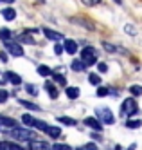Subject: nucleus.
I'll return each instance as SVG.
<instances>
[{
	"label": "nucleus",
	"instance_id": "nucleus-1",
	"mask_svg": "<svg viewBox=\"0 0 142 150\" xmlns=\"http://www.w3.org/2000/svg\"><path fill=\"white\" fill-rule=\"evenodd\" d=\"M11 137L15 139H20V141H25V139H34V132L29 130V128H18V127H13L9 130Z\"/></svg>",
	"mask_w": 142,
	"mask_h": 150
},
{
	"label": "nucleus",
	"instance_id": "nucleus-2",
	"mask_svg": "<svg viewBox=\"0 0 142 150\" xmlns=\"http://www.w3.org/2000/svg\"><path fill=\"white\" fill-rule=\"evenodd\" d=\"M81 62L85 65H94L97 62V51L94 47H85L83 52H81Z\"/></svg>",
	"mask_w": 142,
	"mask_h": 150
},
{
	"label": "nucleus",
	"instance_id": "nucleus-3",
	"mask_svg": "<svg viewBox=\"0 0 142 150\" xmlns=\"http://www.w3.org/2000/svg\"><path fill=\"white\" fill-rule=\"evenodd\" d=\"M95 116H97V120H101V121L106 123V125H113V121H115V117H113L112 110H110V109H106V107H101V109H97V110H95Z\"/></svg>",
	"mask_w": 142,
	"mask_h": 150
},
{
	"label": "nucleus",
	"instance_id": "nucleus-4",
	"mask_svg": "<svg viewBox=\"0 0 142 150\" xmlns=\"http://www.w3.org/2000/svg\"><path fill=\"white\" fill-rule=\"evenodd\" d=\"M137 112H139V107H137L135 100H133V98H128V100L122 103V114H124V116H135Z\"/></svg>",
	"mask_w": 142,
	"mask_h": 150
},
{
	"label": "nucleus",
	"instance_id": "nucleus-5",
	"mask_svg": "<svg viewBox=\"0 0 142 150\" xmlns=\"http://www.w3.org/2000/svg\"><path fill=\"white\" fill-rule=\"evenodd\" d=\"M6 49H7V52L11 56H22L24 54V49H22V45L20 44H16V42H6Z\"/></svg>",
	"mask_w": 142,
	"mask_h": 150
},
{
	"label": "nucleus",
	"instance_id": "nucleus-6",
	"mask_svg": "<svg viewBox=\"0 0 142 150\" xmlns=\"http://www.w3.org/2000/svg\"><path fill=\"white\" fill-rule=\"evenodd\" d=\"M43 35H45L49 40H52V42H59L63 38L61 33H56V31H52V29H43Z\"/></svg>",
	"mask_w": 142,
	"mask_h": 150
},
{
	"label": "nucleus",
	"instance_id": "nucleus-7",
	"mask_svg": "<svg viewBox=\"0 0 142 150\" xmlns=\"http://www.w3.org/2000/svg\"><path fill=\"white\" fill-rule=\"evenodd\" d=\"M29 146H31V150H50V145L45 141H31Z\"/></svg>",
	"mask_w": 142,
	"mask_h": 150
},
{
	"label": "nucleus",
	"instance_id": "nucleus-8",
	"mask_svg": "<svg viewBox=\"0 0 142 150\" xmlns=\"http://www.w3.org/2000/svg\"><path fill=\"white\" fill-rule=\"evenodd\" d=\"M85 125H88L90 128H94V130H101V121L97 120V117H86L85 120Z\"/></svg>",
	"mask_w": 142,
	"mask_h": 150
},
{
	"label": "nucleus",
	"instance_id": "nucleus-9",
	"mask_svg": "<svg viewBox=\"0 0 142 150\" xmlns=\"http://www.w3.org/2000/svg\"><path fill=\"white\" fill-rule=\"evenodd\" d=\"M63 49L69 52V54H74V52H78V44H76L74 40H67L65 42V45H63Z\"/></svg>",
	"mask_w": 142,
	"mask_h": 150
},
{
	"label": "nucleus",
	"instance_id": "nucleus-10",
	"mask_svg": "<svg viewBox=\"0 0 142 150\" xmlns=\"http://www.w3.org/2000/svg\"><path fill=\"white\" fill-rule=\"evenodd\" d=\"M6 80H7L9 83H13V85H20V83H22V78L18 76L16 72H11V71L6 72Z\"/></svg>",
	"mask_w": 142,
	"mask_h": 150
},
{
	"label": "nucleus",
	"instance_id": "nucleus-11",
	"mask_svg": "<svg viewBox=\"0 0 142 150\" xmlns=\"http://www.w3.org/2000/svg\"><path fill=\"white\" fill-rule=\"evenodd\" d=\"M67 98H70V100H76V98H79V89L78 87H67Z\"/></svg>",
	"mask_w": 142,
	"mask_h": 150
},
{
	"label": "nucleus",
	"instance_id": "nucleus-12",
	"mask_svg": "<svg viewBox=\"0 0 142 150\" xmlns=\"http://www.w3.org/2000/svg\"><path fill=\"white\" fill-rule=\"evenodd\" d=\"M2 16H4L6 20H15V18H16V11H15V9H11V7L2 9Z\"/></svg>",
	"mask_w": 142,
	"mask_h": 150
},
{
	"label": "nucleus",
	"instance_id": "nucleus-13",
	"mask_svg": "<svg viewBox=\"0 0 142 150\" xmlns=\"http://www.w3.org/2000/svg\"><path fill=\"white\" fill-rule=\"evenodd\" d=\"M45 132H47V134H49L50 137H58V136L61 134V128H59V127H49V125H47Z\"/></svg>",
	"mask_w": 142,
	"mask_h": 150
},
{
	"label": "nucleus",
	"instance_id": "nucleus-14",
	"mask_svg": "<svg viewBox=\"0 0 142 150\" xmlns=\"http://www.w3.org/2000/svg\"><path fill=\"white\" fill-rule=\"evenodd\" d=\"M45 89H47V92H49V96H50V98H54V100L58 98V89L54 87L52 83H45Z\"/></svg>",
	"mask_w": 142,
	"mask_h": 150
},
{
	"label": "nucleus",
	"instance_id": "nucleus-15",
	"mask_svg": "<svg viewBox=\"0 0 142 150\" xmlns=\"http://www.w3.org/2000/svg\"><path fill=\"white\" fill-rule=\"evenodd\" d=\"M36 71H38V74H40V76H50V74H52V71H50L47 65H40Z\"/></svg>",
	"mask_w": 142,
	"mask_h": 150
},
{
	"label": "nucleus",
	"instance_id": "nucleus-16",
	"mask_svg": "<svg viewBox=\"0 0 142 150\" xmlns=\"http://www.w3.org/2000/svg\"><path fill=\"white\" fill-rule=\"evenodd\" d=\"M83 69H85V63H83L81 60H74V62H72V71L79 72V71H83Z\"/></svg>",
	"mask_w": 142,
	"mask_h": 150
},
{
	"label": "nucleus",
	"instance_id": "nucleus-17",
	"mask_svg": "<svg viewBox=\"0 0 142 150\" xmlns=\"http://www.w3.org/2000/svg\"><path fill=\"white\" fill-rule=\"evenodd\" d=\"M58 121H59V123H65V125H69V127L76 125V120H74V117H67V116H61V117H58Z\"/></svg>",
	"mask_w": 142,
	"mask_h": 150
},
{
	"label": "nucleus",
	"instance_id": "nucleus-18",
	"mask_svg": "<svg viewBox=\"0 0 142 150\" xmlns=\"http://www.w3.org/2000/svg\"><path fill=\"white\" fill-rule=\"evenodd\" d=\"M20 103L25 107V109H29V110H40V107L38 105H34V103H31V101H25V100H20Z\"/></svg>",
	"mask_w": 142,
	"mask_h": 150
},
{
	"label": "nucleus",
	"instance_id": "nucleus-19",
	"mask_svg": "<svg viewBox=\"0 0 142 150\" xmlns=\"http://www.w3.org/2000/svg\"><path fill=\"white\" fill-rule=\"evenodd\" d=\"M9 38H11V31L6 29V27H4V29H0V40H2V42H7Z\"/></svg>",
	"mask_w": 142,
	"mask_h": 150
},
{
	"label": "nucleus",
	"instance_id": "nucleus-20",
	"mask_svg": "<svg viewBox=\"0 0 142 150\" xmlns=\"http://www.w3.org/2000/svg\"><path fill=\"white\" fill-rule=\"evenodd\" d=\"M88 81H90L92 85H95V87H97V85H99V83H101V78H99V76H97V74H95V72H92V74H90V76H88Z\"/></svg>",
	"mask_w": 142,
	"mask_h": 150
},
{
	"label": "nucleus",
	"instance_id": "nucleus-21",
	"mask_svg": "<svg viewBox=\"0 0 142 150\" xmlns=\"http://www.w3.org/2000/svg\"><path fill=\"white\" fill-rule=\"evenodd\" d=\"M129 92L133 96H140L142 94V85H132V87H129Z\"/></svg>",
	"mask_w": 142,
	"mask_h": 150
},
{
	"label": "nucleus",
	"instance_id": "nucleus-22",
	"mask_svg": "<svg viewBox=\"0 0 142 150\" xmlns=\"http://www.w3.org/2000/svg\"><path fill=\"white\" fill-rule=\"evenodd\" d=\"M140 125H142V121H140V120H129V121L126 123V127H128V128H139Z\"/></svg>",
	"mask_w": 142,
	"mask_h": 150
},
{
	"label": "nucleus",
	"instance_id": "nucleus-23",
	"mask_svg": "<svg viewBox=\"0 0 142 150\" xmlns=\"http://www.w3.org/2000/svg\"><path fill=\"white\" fill-rule=\"evenodd\" d=\"M103 47H104L108 52H115V51H121L119 47H115V45H112V44H108V42H103Z\"/></svg>",
	"mask_w": 142,
	"mask_h": 150
},
{
	"label": "nucleus",
	"instance_id": "nucleus-24",
	"mask_svg": "<svg viewBox=\"0 0 142 150\" xmlns=\"http://www.w3.org/2000/svg\"><path fill=\"white\" fill-rule=\"evenodd\" d=\"M22 121H24L25 125H32V123H34V117H32L31 114H24V116H22Z\"/></svg>",
	"mask_w": 142,
	"mask_h": 150
},
{
	"label": "nucleus",
	"instance_id": "nucleus-25",
	"mask_svg": "<svg viewBox=\"0 0 142 150\" xmlns=\"http://www.w3.org/2000/svg\"><path fill=\"white\" fill-rule=\"evenodd\" d=\"M32 127L40 128V130H45V128H47V123H45V121H40V120H34V123H32Z\"/></svg>",
	"mask_w": 142,
	"mask_h": 150
},
{
	"label": "nucleus",
	"instance_id": "nucleus-26",
	"mask_svg": "<svg viewBox=\"0 0 142 150\" xmlns=\"http://www.w3.org/2000/svg\"><path fill=\"white\" fill-rule=\"evenodd\" d=\"M50 150H72V146H69V145H54V146H50Z\"/></svg>",
	"mask_w": 142,
	"mask_h": 150
},
{
	"label": "nucleus",
	"instance_id": "nucleus-27",
	"mask_svg": "<svg viewBox=\"0 0 142 150\" xmlns=\"http://www.w3.org/2000/svg\"><path fill=\"white\" fill-rule=\"evenodd\" d=\"M25 91H27L29 94H32V96H36V94H38V89H36V87H32V85H25Z\"/></svg>",
	"mask_w": 142,
	"mask_h": 150
},
{
	"label": "nucleus",
	"instance_id": "nucleus-28",
	"mask_svg": "<svg viewBox=\"0 0 142 150\" xmlns=\"http://www.w3.org/2000/svg\"><path fill=\"white\" fill-rule=\"evenodd\" d=\"M7 92L4 91V89H0V103H4V101H7Z\"/></svg>",
	"mask_w": 142,
	"mask_h": 150
},
{
	"label": "nucleus",
	"instance_id": "nucleus-29",
	"mask_svg": "<svg viewBox=\"0 0 142 150\" xmlns=\"http://www.w3.org/2000/svg\"><path fill=\"white\" fill-rule=\"evenodd\" d=\"M83 150H99V148H97V145H94V143H86L83 146Z\"/></svg>",
	"mask_w": 142,
	"mask_h": 150
},
{
	"label": "nucleus",
	"instance_id": "nucleus-30",
	"mask_svg": "<svg viewBox=\"0 0 142 150\" xmlns=\"http://www.w3.org/2000/svg\"><path fill=\"white\" fill-rule=\"evenodd\" d=\"M106 94H108V89H104V87L97 89V96H101V98H103V96H106Z\"/></svg>",
	"mask_w": 142,
	"mask_h": 150
},
{
	"label": "nucleus",
	"instance_id": "nucleus-31",
	"mask_svg": "<svg viewBox=\"0 0 142 150\" xmlns=\"http://www.w3.org/2000/svg\"><path fill=\"white\" fill-rule=\"evenodd\" d=\"M7 150H24V148L18 145H13V143H7Z\"/></svg>",
	"mask_w": 142,
	"mask_h": 150
},
{
	"label": "nucleus",
	"instance_id": "nucleus-32",
	"mask_svg": "<svg viewBox=\"0 0 142 150\" xmlns=\"http://www.w3.org/2000/svg\"><path fill=\"white\" fill-rule=\"evenodd\" d=\"M83 4L85 6H95V4H99V0H83Z\"/></svg>",
	"mask_w": 142,
	"mask_h": 150
},
{
	"label": "nucleus",
	"instance_id": "nucleus-33",
	"mask_svg": "<svg viewBox=\"0 0 142 150\" xmlns=\"http://www.w3.org/2000/svg\"><path fill=\"white\" fill-rule=\"evenodd\" d=\"M54 80L58 83H65V76H61V74H54Z\"/></svg>",
	"mask_w": 142,
	"mask_h": 150
},
{
	"label": "nucleus",
	"instance_id": "nucleus-34",
	"mask_svg": "<svg viewBox=\"0 0 142 150\" xmlns=\"http://www.w3.org/2000/svg\"><path fill=\"white\" fill-rule=\"evenodd\" d=\"M22 40H24V42H27V44H34V40H32L29 35H24V36H22Z\"/></svg>",
	"mask_w": 142,
	"mask_h": 150
},
{
	"label": "nucleus",
	"instance_id": "nucleus-35",
	"mask_svg": "<svg viewBox=\"0 0 142 150\" xmlns=\"http://www.w3.org/2000/svg\"><path fill=\"white\" fill-rule=\"evenodd\" d=\"M97 67H99V71H101V72H106V71H108V65H106V63H99Z\"/></svg>",
	"mask_w": 142,
	"mask_h": 150
},
{
	"label": "nucleus",
	"instance_id": "nucleus-36",
	"mask_svg": "<svg viewBox=\"0 0 142 150\" xmlns=\"http://www.w3.org/2000/svg\"><path fill=\"white\" fill-rule=\"evenodd\" d=\"M54 51H56V54H63V47L61 45H56V47H54Z\"/></svg>",
	"mask_w": 142,
	"mask_h": 150
},
{
	"label": "nucleus",
	"instance_id": "nucleus-37",
	"mask_svg": "<svg viewBox=\"0 0 142 150\" xmlns=\"http://www.w3.org/2000/svg\"><path fill=\"white\" fill-rule=\"evenodd\" d=\"M4 2H7V4H13V2H15V0H4Z\"/></svg>",
	"mask_w": 142,
	"mask_h": 150
},
{
	"label": "nucleus",
	"instance_id": "nucleus-38",
	"mask_svg": "<svg viewBox=\"0 0 142 150\" xmlns=\"http://www.w3.org/2000/svg\"><path fill=\"white\" fill-rule=\"evenodd\" d=\"M113 2H115V4H122V0H113Z\"/></svg>",
	"mask_w": 142,
	"mask_h": 150
},
{
	"label": "nucleus",
	"instance_id": "nucleus-39",
	"mask_svg": "<svg viewBox=\"0 0 142 150\" xmlns=\"http://www.w3.org/2000/svg\"><path fill=\"white\" fill-rule=\"evenodd\" d=\"M81 150H83V148H81Z\"/></svg>",
	"mask_w": 142,
	"mask_h": 150
}]
</instances>
